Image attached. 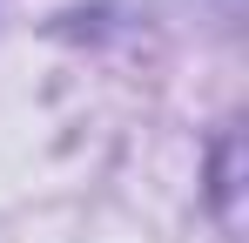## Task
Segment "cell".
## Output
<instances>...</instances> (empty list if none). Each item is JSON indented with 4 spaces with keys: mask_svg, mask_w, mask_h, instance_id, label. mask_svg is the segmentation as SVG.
<instances>
[]
</instances>
